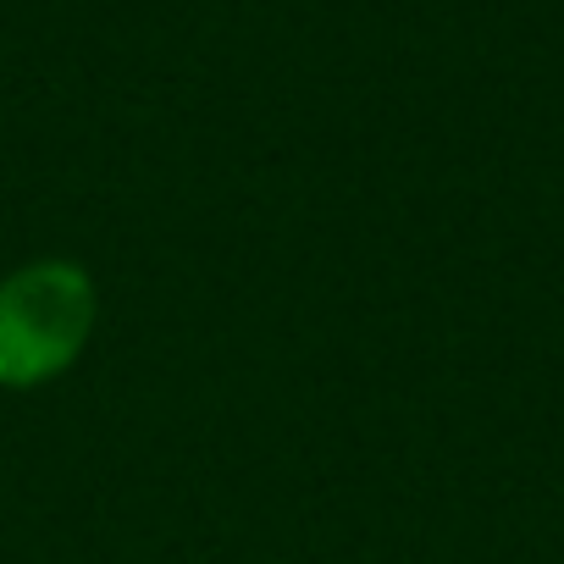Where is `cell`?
Wrapping results in <instances>:
<instances>
[{"label": "cell", "mask_w": 564, "mask_h": 564, "mask_svg": "<svg viewBox=\"0 0 564 564\" xmlns=\"http://www.w3.org/2000/svg\"><path fill=\"white\" fill-rule=\"evenodd\" d=\"M95 333V276L78 260H29L0 276V388L62 377Z\"/></svg>", "instance_id": "1"}]
</instances>
